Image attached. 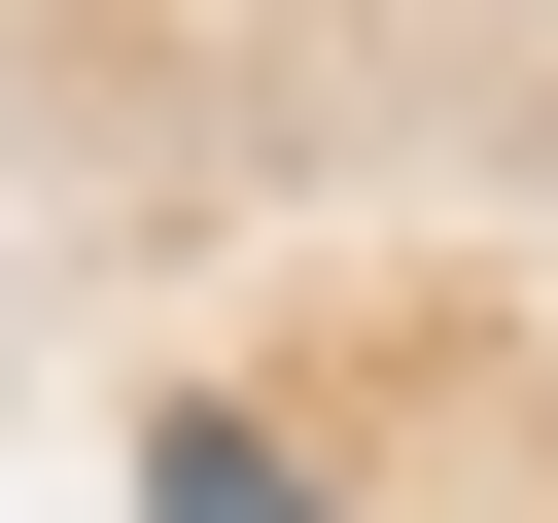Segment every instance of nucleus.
Returning <instances> with one entry per match:
<instances>
[{
  "label": "nucleus",
  "mask_w": 558,
  "mask_h": 523,
  "mask_svg": "<svg viewBox=\"0 0 558 523\" xmlns=\"http://www.w3.org/2000/svg\"><path fill=\"white\" fill-rule=\"evenodd\" d=\"M174 523H314V488H244V453H174Z\"/></svg>",
  "instance_id": "1"
}]
</instances>
